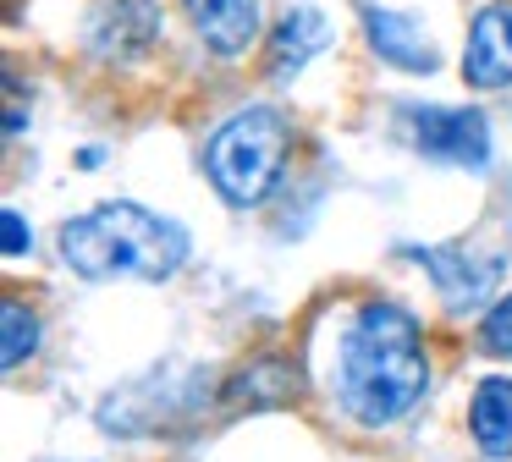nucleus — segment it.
Listing matches in <instances>:
<instances>
[{"mask_svg":"<svg viewBox=\"0 0 512 462\" xmlns=\"http://www.w3.org/2000/svg\"><path fill=\"white\" fill-rule=\"evenodd\" d=\"M479 347H485L490 358H512V297H501V303L485 314V325H479Z\"/></svg>","mask_w":512,"mask_h":462,"instance_id":"obj_13","label":"nucleus"},{"mask_svg":"<svg viewBox=\"0 0 512 462\" xmlns=\"http://www.w3.org/2000/svg\"><path fill=\"white\" fill-rule=\"evenodd\" d=\"M408 138L419 154H430L441 165H463V171L490 165V127L479 110H446V105L408 110Z\"/></svg>","mask_w":512,"mask_h":462,"instance_id":"obj_4","label":"nucleus"},{"mask_svg":"<svg viewBox=\"0 0 512 462\" xmlns=\"http://www.w3.org/2000/svg\"><path fill=\"white\" fill-rule=\"evenodd\" d=\"M325 44H331V28H325L320 11H314V6H292L287 17H281V28L270 33V72H276V77L303 72Z\"/></svg>","mask_w":512,"mask_h":462,"instance_id":"obj_10","label":"nucleus"},{"mask_svg":"<svg viewBox=\"0 0 512 462\" xmlns=\"http://www.w3.org/2000/svg\"><path fill=\"white\" fill-rule=\"evenodd\" d=\"M292 149V127L281 110L254 105L243 116H232L204 149V171H210L215 193L232 209H254L270 198V187L281 182V165Z\"/></svg>","mask_w":512,"mask_h":462,"instance_id":"obj_3","label":"nucleus"},{"mask_svg":"<svg viewBox=\"0 0 512 462\" xmlns=\"http://www.w3.org/2000/svg\"><path fill=\"white\" fill-rule=\"evenodd\" d=\"M413 259H424L441 281V292L452 297L457 308L463 303H479V297L496 286V264H468L463 253H435V248H413Z\"/></svg>","mask_w":512,"mask_h":462,"instance_id":"obj_11","label":"nucleus"},{"mask_svg":"<svg viewBox=\"0 0 512 462\" xmlns=\"http://www.w3.org/2000/svg\"><path fill=\"white\" fill-rule=\"evenodd\" d=\"M0 231H6V259H23V253H28V226H23V215H17V209H6Z\"/></svg>","mask_w":512,"mask_h":462,"instance_id":"obj_14","label":"nucleus"},{"mask_svg":"<svg viewBox=\"0 0 512 462\" xmlns=\"http://www.w3.org/2000/svg\"><path fill=\"white\" fill-rule=\"evenodd\" d=\"M468 435L485 457H512V380L507 374H490L474 385V402H468Z\"/></svg>","mask_w":512,"mask_h":462,"instance_id":"obj_9","label":"nucleus"},{"mask_svg":"<svg viewBox=\"0 0 512 462\" xmlns=\"http://www.w3.org/2000/svg\"><path fill=\"white\" fill-rule=\"evenodd\" d=\"M0 319H6V347H0V363H6V369H23V363L39 352V314H28L23 303H6V308H0Z\"/></svg>","mask_w":512,"mask_h":462,"instance_id":"obj_12","label":"nucleus"},{"mask_svg":"<svg viewBox=\"0 0 512 462\" xmlns=\"http://www.w3.org/2000/svg\"><path fill=\"white\" fill-rule=\"evenodd\" d=\"M160 39V6L155 0H100L89 17V50L100 61H138Z\"/></svg>","mask_w":512,"mask_h":462,"instance_id":"obj_5","label":"nucleus"},{"mask_svg":"<svg viewBox=\"0 0 512 462\" xmlns=\"http://www.w3.org/2000/svg\"><path fill=\"white\" fill-rule=\"evenodd\" d=\"M67 270L83 281H166L188 259V231L144 204H100L56 231Z\"/></svg>","mask_w":512,"mask_h":462,"instance_id":"obj_2","label":"nucleus"},{"mask_svg":"<svg viewBox=\"0 0 512 462\" xmlns=\"http://www.w3.org/2000/svg\"><path fill=\"white\" fill-rule=\"evenodd\" d=\"M215 55H243L259 39V0H182Z\"/></svg>","mask_w":512,"mask_h":462,"instance_id":"obj_7","label":"nucleus"},{"mask_svg":"<svg viewBox=\"0 0 512 462\" xmlns=\"http://www.w3.org/2000/svg\"><path fill=\"white\" fill-rule=\"evenodd\" d=\"M430 385L419 325L397 303H364L336 341V402L358 424H397Z\"/></svg>","mask_w":512,"mask_h":462,"instance_id":"obj_1","label":"nucleus"},{"mask_svg":"<svg viewBox=\"0 0 512 462\" xmlns=\"http://www.w3.org/2000/svg\"><path fill=\"white\" fill-rule=\"evenodd\" d=\"M364 28H369V50H375L380 61L402 66V72H435V44L424 39V28L413 17L386 11V6H369Z\"/></svg>","mask_w":512,"mask_h":462,"instance_id":"obj_8","label":"nucleus"},{"mask_svg":"<svg viewBox=\"0 0 512 462\" xmlns=\"http://www.w3.org/2000/svg\"><path fill=\"white\" fill-rule=\"evenodd\" d=\"M463 77L468 88H507L512 83V0H490L468 22L463 44Z\"/></svg>","mask_w":512,"mask_h":462,"instance_id":"obj_6","label":"nucleus"}]
</instances>
